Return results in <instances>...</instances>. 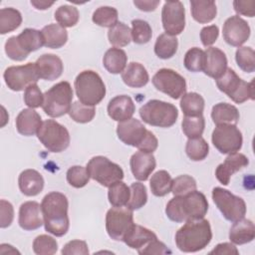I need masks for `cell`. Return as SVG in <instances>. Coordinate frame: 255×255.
I'll return each mask as SVG.
<instances>
[{"mask_svg": "<svg viewBox=\"0 0 255 255\" xmlns=\"http://www.w3.org/2000/svg\"><path fill=\"white\" fill-rule=\"evenodd\" d=\"M41 207L45 230L57 237L64 236L70 226L67 196L58 191L49 192L42 199Z\"/></svg>", "mask_w": 255, "mask_h": 255, "instance_id": "6da1fadb", "label": "cell"}, {"mask_svg": "<svg viewBox=\"0 0 255 255\" xmlns=\"http://www.w3.org/2000/svg\"><path fill=\"white\" fill-rule=\"evenodd\" d=\"M207 211L208 201L205 195L197 190H193L183 196H174L167 202L165 207L166 216L177 223L204 218Z\"/></svg>", "mask_w": 255, "mask_h": 255, "instance_id": "7a4b0ae2", "label": "cell"}, {"mask_svg": "<svg viewBox=\"0 0 255 255\" xmlns=\"http://www.w3.org/2000/svg\"><path fill=\"white\" fill-rule=\"evenodd\" d=\"M212 239L210 223L206 219H193L185 221L175 234L177 248L185 253L197 252L204 249Z\"/></svg>", "mask_w": 255, "mask_h": 255, "instance_id": "3957f363", "label": "cell"}, {"mask_svg": "<svg viewBox=\"0 0 255 255\" xmlns=\"http://www.w3.org/2000/svg\"><path fill=\"white\" fill-rule=\"evenodd\" d=\"M117 134L125 144L134 146L141 151L152 153L158 146L156 136L136 119H129L119 123Z\"/></svg>", "mask_w": 255, "mask_h": 255, "instance_id": "277c9868", "label": "cell"}, {"mask_svg": "<svg viewBox=\"0 0 255 255\" xmlns=\"http://www.w3.org/2000/svg\"><path fill=\"white\" fill-rule=\"evenodd\" d=\"M76 95L81 103L95 107L106 96V86L98 73L92 70L81 72L75 79Z\"/></svg>", "mask_w": 255, "mask_h": 255, "instance_id": "5b68a950", "label": "cell"}, {"mask_svg": "<svg viewBox=\"0 0 255 255\" xmlns=\"http://www.w3.org/2000/svg\"><path fill=\"white\" fill-rule=\"evenodd\" d=\"M73 101V89L67 81H62L44 94L42 109L51 118H59L69 113Z\"/></svg>", "mask_w": 255, "mask_h": 255, "instance_id": "8992f818", "label": "cell"}, {"mask_svg": "<svg viewBox=\"0 0 255 255\" xmlns=\"http://www.w3.org/2000/svg\"><path fill=\"white\" fill-rule=\"evenodd\" d=\"M139 116L141 120L149 126L170 128L176 123L178 111L176 107L170 103L150 100L140 107Z\"/></svg>", "mask_w": 255, "mask_h": 255, "instance_id": "52a82bcc", "label": "cell"}, {"mask_svg": "<svg viewBox=\"0 0 255 255\" xmlns=\"http://www.w3.org/2000/svg\"><path fill=\"white\" fill-rule=\"evenodd\" d=\"M215 81L217 88L236 104H242L255 98L254 81L249 83L243 81L231 68H227L224 74Z\"/></svg>", "mask_w": 255, "mask_h": 255, "instance_id": "ba28073f", "label": "cell"}, {"mask_svg": "<svg viewBox=\"0 0 255 255\" xmlns=\"http://www.w3.org/2000/svg\"><path fill=\"white\" fill-rule=\"evenodd\" d=\"M87 170L92 179L105 187H110L124 178L123 168L103 155L92 157L87 163Z\"/></svg>", "mask_w": 255, "mask_h": 255, "instance_id": "9c48e42d", "label": "cell"}, {"mask_svg": "<svg viewBox=\"0 0 255 255\" xmlns=\"http://www.w3.org/2000/svg\"><path fill=\"white\" fill-rule=\"evenodd\" d=\"M38 139L51 152H62L70 144L68 129L54 120H46L42 123L37 132Z\"/></svg>", "mask_w": 255, "mask_h": 255, "instance_id": "30bf717a", "label": "cell"}, {"mask_svg": "<svg viewBox=\"0 0 255 255\" xmlns=\"http://www.w3.org/2000/svg\"><path fill=\"white\" fill-rule=\"evenodd\" d=\"M212 199L223 217L231 222L244 218L246 214V203L239 197L222 187L212 189Z\"/></svg>", "mask_w": 255, "mask_h": 255, "instance_id": "8fae6325", "label": "cell"}, {"mask_svg": "<svg viewBox=\"0 0 255 255\" xmlns=\"http://www.w3.org/2000/svg\"><path fill=\"white\" fill-rule=\"evenodd\" d=\"M154 88L173 100L181 98L186 93L185 79L172 69H160L151 79Z\"/></svg>", "mask_w": 255, "mask_h": 255, "instance_id": "7c38bea8", "label": "cell"}, {"mask_svg": "<svg viewBox=\"0 0 255 255\" xmlns=\"http://www.w3.org/2000/svg\"><path fill=\"white\" fill-rule=\"evenodd\" d=\"M211 140L223 154L237 152L242 147V133L236 125H218L212 131Z\"/></svg>", "mask_w": 255, "mask_h": 255, "instance_id": "4fadbf2b", "label": "cell"}, {"mask_svg": "<svg viewBox=\"0 0 255 255\" xmlns=\"http://www.w3.org/2000/svg\"><path fill=\"white\" fill-rule=\"evenodd\" d=\"M133 224V213L130 208L112 207L106 215V230L116 241H123L125 235Z\"/></svg>", "mask_w": 255, "mask_h": 255, "instance_id": "5bb4252c", "label": "cell"}, {"mask_svg": "<svg viewBox=\"0 0 255 255\" xmlns=\"http://www.w3.org/2000/svg\"><path fill=\"white\" fill-rule=\"evenodd\" d=\"M3 78L7 87L14 92L26 90L30 85L37 84L40 79L35 63L8 67L3 74Z\"/></svg>", "mask_w": 255, "mask_h": 255, "instance_id": "9a60e30c", "label": "cell"}, {"mask_svg": "<svg viewBox=\"0 0 255 255\" xmlns=\"http://www.w3.org/2000/svg\"><path fill=\"white\" fill-rule=\"evenodd\" d=\"M161 22L166 34L179 35L185 27V9L180 1H166L161 11Z\"/></svg>", "mask_w": 255, "mask_h": 255, "instance_id": "2e32d148", "label": "cell"}, {"mask_svg": "<svg viewBox=\"0 0 255 255\" xmlns=\"http://www.w3.org/2000/svg\"><path fill=\"white\" fill-rule=\"evenodd\" d=\"M250 27L248 23L238 15L226 19L223 24L222 33L225 42L233 47H240L250 37Z\"/></svg>", "mask_w": 255, "mask_h": 255, "instance_id": "e0dca14e", "label": "cell"}, {"mask_svg": "<svg viewBox=\"0 0 255 255\" xmlns=\"http://www.w3.org/2000/svg\"><path fill=\"white\" fill-rule=\"evenodd\" d=\"M249 164L248 157L240 152L228 154L223 163H220L216 170L215 176L217 180L223 185H228L231 176Z\"/></svg>", "mask_w": 255, "mask_h": 255, "instance_id": "ac0fdd59", "label": "cell"}, {"mask_svg": "<svg viewBox=\"0 0 255 255\" xmlns=\"http://www.w3.org/2000/svg\"><path fill=\"white\" fill-rule=\"evenodd\" d=\"M42 216V207L37 201H26L19 208L18 223L24 230H36L44 224Z\"/></svg>", "mask_w": 255, "mask_h": 255, "instance_id": "d6986e66", "label": "cell"}, {"mask_svg": "<svg viewBox=\"0 0 255 255\" xmlns=\"http://www.w3.org/2000/svg\"><path fill=\"white\" fill-rule=\"evenodd\" d=\"M129 165L134 178L140 181H145L154 170L156 161L152 153L138 150L131 155Z\"/></svg>", "mask_w": 255, "mask_h": 255, "instance_id": "ffe728a7", "label": "cell"}, {"mask_svg": "<svg viewBox=\"0 0 255 255\" xmlns=\"http://www.w3.org/2000/svg\"><path fill=\"white\" fill-rule=\"evenodd\" d=\"M107 111L112 120L122 123L131 119L135 112V106L129 96L120 95L109 102Z\"/></svg>", "mask_w": 255, "mask_h": 255, "instance_id": "44dd1931", "label": "cell"}, {"mask_svg": "<svg viewBox=\"0 0 255 255\" xmlns=\"http://www.w3.org/2000/svg\"><path fill=\"white\" fill-rule=\"evenodd\" d=\"M35 65L39 78L46 81H54L58 79L64 71V65L61 58L54 54H43L37 59Z\"/></svg>", "mask_w": 255, "mask_h": 255, "instance_id": "7402d4cb", "label": "cell"}, {"mask_svg": "<svg viewBox=\"0 0 255 255\" xmlns=\"http://www.w3.org/2000/svg\"><path fill=\"white\" fill-rule=\"evenodd\" d=\"M204 53V74L215 80L220 78L227 69V58L225 53L216 47H209Z\"/></svg>", "mask_w": 255, "mask_h": 255, "instance_id": "603a6c76", "label": "cell"}, {"mask_svg": "<svg viewBox=\"0 0 255 255\" xmlns=\"http://www.w3.org/2000/svg\"><path fill=\"white\" fill-rule=\"evenodd\" d=\"M17 131L25 136H31L38 132L42 126L41 116L33 109L22 110L16 118Z\"/></svg>", "mask_w": 255, "mask_h": 255, "instance_id": "cb8c5ba5", "label": "cell"}, {"mask_svg": "<svg viewBox=\"0 0 255 255\" xmlns=\"http://www.w3.org/2000/svg\"><path fill=\"white\" fill-rule=\"evenodd\" d=\"M18 185L24 195L36 196L44 188V178L36 169H25L19 175Z\"/></svg>", "mask_w": 255, "mask_h": 255, "instance_id": "d4e9b609", "label": "cell"}, {"mask_svg": "<svg viewBox=\"0 0 255 255\" xmlns=\"http://www.w3.org/2000/svg\"><path fill=\"white\" fill-rule=\"evenodd\" d=\"M155 233L141 225L132 224L124 237V242L131 249L139 250L143 248L150 241L156 239Z\"/></svg>", "mask_w": 255, "mask_h": 255, "instance_id": "484cf974", "label": "cell"}, {"mask_svg": "<svg viewBox=\"0 0 255 255\" xmlns=\"http://www.w3.org/2000/svg\"><path fill=\"white\" fill-rule=\"evenodd\" d=\"M255 226L250 219L242 218L235 221L229 230V239L233 244L243 245L253 241Z\"/></svg>", "mask_w": 255, "mask_h": 255, "instance_id": "4316f807", "label": "cell"}, {"mask_svg": "<svg viewBox=\"0 0 255 255\" xmlns=\"http://www.w3.org/2000/svg\"><path fill=\"white\" fill-rule=\"evenodd\" d=\"M122 80L128 87L142 88L148 83L149 76L141 64L131 62L123 71Z\"/></svg>", "mask_w": 255, "mask_h": 255, "instance_id": "83f0119b", "label": "cell"}, {"mask_svg": "<svg viewBox=\"0 0 255 255\" xmlns=\"http://www.w3.org/2000/svg\"><path fill=\"white\" fill-rule=\"evenodd\" d=\"M190 10L192 18L200 24L211 22L217 14L216 4L210 0H191Z\"/></svg>", "mask_w": 255, "mask_h": 255, "instance_id": "f1b7e54d", "label": "cell"}, {"mask_svg": "<svg viewBox=\"0 0 255 255\" xmlns=\"http://www.w3.org/2000/svg\"><path fill=\"white\" fill-rule=\"evenodd\" d=\"M240 115L237 108L228 103H218L213 106L211 111V119L213 123L218 125H237Z\"/></svg>", "mask_w": 255, "mask_h": 255, "instance_id": "f546056e", "label": "cell"}, {"mask_svg": "<svg viewBox=\"0 0 255 255\" xmlns=\"http://www.w3.org/2000/svg\"><path fill=\"white\" fill-rule=\"evenodd\" d=\"M44 46L51 49H59L68 41L67 30L60 24H49L41 30Z\"/></svg>", "mask_w": 255, "mask_h": 255, "instance_id": "4dcf8cb0", "label": "cell"}, {"mask_svg": "<svg viewBox=\"0 0 255 255\" xmlns=\"http://www.w3.org/2000/svg\"><path fill=\"white\" fill-rule=\"evenodd\" d=\"M128 56L121 48H110L104 55L103 65L111 74H120L127 67Z\"/></svg>", "mask_w": 255, "mask_h": 255, "instance_id": "1f68e13d", "label": "cell"}, {"mask_svg": "<svg viewBox=\"0 0 255 255\" xmlns=\"http://www.w3.org/2000/svg\"><path fill=\"white\" fill-rule=\"evenodd\" d=\"M204 99L201 95L190 92L185 93L180 100V109L185 117H196L203 114Z\"/></svg>", "mask_w": 255, "mask_h": 255, "instance_id": "d6a6232c", "label": "cell"}, {"mask_svg": "<svg viewBox=\"0 0 255 255\" xmlns=\"http://www.w3.org/2000/svg\"><path fill=\"white\" fill-rule=\"evenodd\" d=\"M17 41L20 47L28 54L39 50L44 46V40L41 31L33 28L24 29L18 36Z\"/></svg>", "mask_w": 255, "mask_h": 255, "instance_id": "836d02e7", "label": "cell"}, {"mask_svg": "<svg viewBox=\"0 0 255 255\" xmlns=\"http://www.w3.org/2000/svg\"><path fill=\"white\" fill-rule=\"evenodd\" d=\"M177 47L178 41L175 36L162 33L157 37L155 41L154 53L158 58L167 60L176 54Z\"/></svg>", "mask_w": 255, "mask_h": 255, "instance_id": "e575fe53", "label": "cell"}, {"mask_svg": "<svg viewBox=\"0 0 255 255\" xmlns=\"http://www.w3.org/2000/svg\"><path fill=\"white\" fill-rule=\"evenodd\" d=\"M22 23L21 13L12 7L0 10V34L4 35L16 30Z\"/></svg>", "mask_w": 255, "mask_h": 255, "instance_id": "d590c367", "label": "cell"}, {"mask_svg": "<svg viewBox=\"0 0 255 255\" xmlns=\"http://www.w3.org/2000/svg\"><path fill=\"white\" fill-rule=\"evenodd\" d=\"M172 178L166 170L156 171L149 180L151 193L154 196L162 197L171 191Z\"/></svg>", "mask_w": 255, "mask_h": 255, "instance_id": "8d00e7d4", "label": "cell"}, {"mask_svg": "<svg viewBox=\"0 0 255 255\" xmlns=\"http://www.w3.org/2000/svg\"><path fill=\"white\" fill-rule=\"evenodd\" d=\"M109 42L116 48L128 46L131 41V30L124 22H118L108 31Z\"/></svg>", "mask_w": 255, "mask_h": 255, "instance_id": "74e56055", "label": "cell"}, {"mask_svg": "<svg viewBox=\"0 0 255 255\" xmlns=\"http://www.w3.org/2000/svg\"><path fill=\"white\" fill-rule=\"evenodd\" d=\"M129 196H130V189L122 180L112 184L109 187L108 198H109V202L114 207L127 206L129 200Z\"/></svg>", "mask_w": 255, "mask_h": 255, "instance_id": "f35d334b", "label": "cell"}, {"mask_svg": "<svg viewBox=\"0 0 255 255\" xmlns=\"http://www.w3.org/2000/svg\"><path fill=\"white\" fill-rule=\"evenodd\" d=\"M185 152L191 160L200 161L205 159L208 155L209 145L201 136L188 138L185 145Z\"/></svg>", "mask_w": 255, "mask_h": 255, "instance_id": "ab89813d", "label": "cell"}, {"mask_svg": "<svg viewBox=\"0 0 255 255\" xmlns=\"http://www.w3.org/2000/svg\"><path fill=\"white\" fill-rule=\"evenodd\" d=\"M118 10L111 6H101L93 13L92 20L101 27L112 28L118 23Z\"/></svg>", "mask_w": 255, "mask_h": 255, "instance_id": "60d3db41", "label": "cell"}, {"mask_svg": "<svg viewBox=\"0 0 255 255\" xmlns=\"http://www.w3.org/2000/svg\"><path fill=\"white\" fill-rule=\"evenodd\" d=\"M56 21L64 28L75 26L80 18L78 9L72 5H61L55 11Z\"/></svg>", "mask_w": 255, "mask_h": 255, "instance_id": "b9f144b4", "label": "cell"}, {"mask_svg": "<svg viewBox=\"0 0 255 255\" xmlns=\"http://www.w3.org/2000/svg\"><path fill=\"white\" fill-rule=\"evenodd\" d=\"M181 128L183 133L188 138L199 137L202 135L205 128V120L202 115L196 117H185L182 120Z\"/></svg>", "mask_w": 255, "mask_h": 255, "instance_id": "7bdbcfd3", "label": "cell"}, {"mask_svg": "<svg viewBox=\"0 0 255 255\" xmlns=\"http://www.w3.org/2000/svg\"><path fill=\"white\" fill-rule=\"evenodd\" d=\"M68 114L74 122L79 124H86L90 123L94 119L96 115V109L95 107L87 106L80 101H76L72 104Z\"/></svg>", "mask_w": 255, "mask_h": 255, "instance_id": "ee69618b", "label": "cell"}, {"mask_svg": "<svg viewBox=\"0 0 255 255\" xmlns=\"http://www.w3.org/2000/svg\"><path fill=\"white\" fill-rule=\"evenodd\" d=\"M151 37L152 30L146 21L141 19H134L131 21V39L135 44H146Z\"/></svg>", "mask_w": 255, "mask_h": 255, "instance_id": "f6af8a7d", "label": "cell"}, {"mask_svg": "<svg viewBox=\"0 0 255 255\" xmlns=\"http://www.w3.org/2000/svg\"><path fill=\"white\" fill-rule=\"evenodd\" d=\"M204 63H205V53L203 50L197 47H193L185 53L183 64L188 71L193 73L201 72L203 71Z\"/></svg>", "mask_w": 255, "mask_h": 255, "instance_id": "bcb514c9", "label": "cell"}, {"mask_svg": "<svg viewBox=\"0 0 255 255\" xmlns=\"http://www.w3.org/2000/svg\"><path fill=\"white\" fill-rule=\"evenodd\" d=\"M129 189L130 196L127 206L131 210L140 209L145 205L147 201V192L145 185L140 182H133L129 186Z\"/></svg>", "mask_w": 255, "mask_h": 255, "instance_id": "7dc6e473", "label": "cell"}, {"mask_svg": "<svg viewBox=\"0 0 255 255\" xmlns=\"http://www.w3.org/2000/svg\"><path fill=\"white\" fill-rule=\"evenodd\" d=\"M238 67L246 73L255 71V52L251 47H239L235 53Z\"/></svg>", "mask_w": 255, "mask_h": 255, "instance_id": "c3c4849f", "label": "cell"}, {"mask_svg": "<svg viewBox=\"0 0 255 255\" xmlns=\"http://www.w3.org/2000/svg\"><path fill=\"white\" fill-rule=\"evenodd\" d=\"M68 183L75 188H82L88 184L90 180V174L87 170V167L82 165H73L71 166L66 173Z\"/></svg>", "mask_w": 255, "mask_h": 255, "instance_id": "681fc988", "label": "cell"}, {"mask_svg": "<svg viewBox=\"0 0 255 255\" xmlns=\"http://www.w3.org/2000/svg\"><path fill=\"white\" fill-rule=\"evenodd\" d=\"M196 181L192 176L182 174L172 179L171 192L174 196H183L193 190H196Z\"/></svg>", "mask_w": 255, "mask_h": 255, "instance_id": "f907efd6", "label": "cell"}, {"mask_svg": "<svg viewBox=\"0 0 255 255\" xmlns=\"http://www.w3.org/2000/svg\"><path fill=\"white\" fill-rule=\"evenodd\" d=\"M33 251L38 255H53L58 251V243L52 236L42 234L34 239Z\"/></svg>", "mask_w": 255, "mask_h": 255, "instance_id": "816d5d0a", "label": "cell"}, {"mask_svg": "<svg viewBox=\"0 0 255 255\" xmlns=\"http://www.w3.org/2000/svg\"><path fill=\"white\" fill-rule=\"evenodd\" d=\"M44 102V94H42L37 84L30 85L24 92V103L30 109L42 107Z\"/></svg>", "mask_w": 255, "mask_h": 255, "instance_id": "f5cc1de1", "label": "cell"}, {"mask_svg": "<svg viewBox=\"0 0 255 255\" xmlns=\"http://www.w3.org/2000/svg\"><path fill=\"white\" fill-rule=\"evenodd\" d=\"M4 48H5L6 55L13 61H17V62L24 61L29 55L20 47L17 41V36H12L8 38Z\"/></svg>", "mask_w": 255, "mask_h": 255, "instance_id": "db71d44e", "label": "cell"}, {"mask_svg": "<svg viewBox=\"0 0 255 255\" xmlns=\"http://www.w3.org/2000/svg\"><path fill=\"white\" fill-rule=\"evenodd\" d=\"M61 253L63 255H73V254L88 255L90 252H89L88 244L86 241L76 239V240H72V241H69L68 243H66L64 245Z\"/></svg>", "mask_w": 255, "mask_h": 255, "instance_id": "11a10c76", "label": "cell"}, {"mask_svg": "<svg viewBox=\"0 0 255 255\" xmlns=\"http://www.w3.org/2000/svg\"><path fill=\"white\" fill-rule=\"evenodd\" d=\"M14 219V208L13 205L5 200H0V227L6 228L11 225Z\"/></svg>", "mask_w": 255, "mask_h": 255, "instance_id": "9f6ffc18", "label": "cell"}, {"mask_svg": "<svg viewBox=\"0 0 255 255\" xmlns=\"http://www.w3.org/2000/svg\"><path fill=\"white\" fill-rule=\"evenodd\" d=\"M219 36V29L216 25L205 26L200 31V40L204 47L213 45Z\"/></svg>", "mask_w": 255, "mask_h": 255, "instance_id": "6f0895ef", "label": "cell"}, {"mask_svg": "<svg viewBox=\"0 0 255 255\" xmlns=\"http://www.w3.org/2000/svg\"><path fill=\"white\" fill-rule=\"evenodd\" d=\"M138 254H170L171 251L165 246L164 243L160 242L157 238L150 241L143 248L137 250Z\"/></svg>", "mask_w": 255, "mask_h": 255, "instance_id": "680465c9", "label": "cell"}, {"mask_svg": "<svg viewBox=\"0 0 255 255\" xmlns=\"http://www.w3.org/2000/svg\"><path fill=\"white\" fill-rule=\"evenodd\" d=\"M233 8L235 12L239 15L247 16V17H254L255 15V1L254 0H247V1H240L235 0L233 2Z\"/></svg>", "mask_w": 255, "mask_h": 255, "instance_id": "91938a15", "label": "cell"}, {"mask_svg": "<svg viewBox=\"0 0 255 255\" xmlns=\"http://www.w3.org/2000/svg\"><path fill=\"white\" fill-rule=\"evenodd\" d=\"M209 254H218V255H232V254H239L238 249L235 247V245L233 243H228V242H224V243H219L217 244L210 252Z\"/></svg>", "mask_w": 255, "mask_h": 255, "instance_id": "94428289", "label": "cell"}, {"mask_svg": "<svg viewBox=\"0 0 255 255\" xmlns=\"http://www.w3.org/2000/svg\"><path fill=\"white\" fill-rule=\"evenodd\" d=\"M159 0H134L133 4L137 9L143 12H151L154 11L159 5Z\"/></svg>", "mask_w": 255, "mask_h": 255, "instance_id": "6125c7cd", "label": "cell"}, {"mask_svg": "<svg viewBox=\"0 0 255 255\" xmlns=\"http://www.w3.org/2000/svg\"><path fill=\"white\" fill-rule=\"evenodd\" d=\"M31 4L38 10H46L49 7H51L54 2L53 1H42V0H32Z\"/></svg>", "mask_w": 255, "mask_h": 255, "instance_id": "be15d7a7", "label": "cell"}]
</instances>
